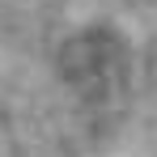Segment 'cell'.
<instances>
[{"mask_svg":"<svg viewBox=\"0 0 157 157\" xmlns=\"http://www.w3.org/2000/svg\"><path fill=\"white\" fill-rule=\"evenodd\" d=\"M59 72L85 106H119L132 81V51L119 30L89 26L64 43Z\"/></svg>","mask_w":157,"mask_h":157,"instance_id":"cell-1","label":"cell"}]
</instances>
